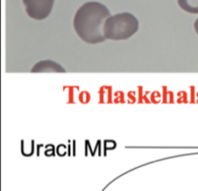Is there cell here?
<instances>
[{"label":"cell","mask_w":198,"mask_h":191,"mask_svg":"<svg viewBox=\"0 0 198 191\" xmlns=\"http://www.w3.org/2000/svg\"><path fill=\"white\" fill-rule=\"evenodd\" d=\"M110 11L100 2H87L75 13L73 27L78 37L89 44H98L106 39L103 28Z\"/></svg>","instance_id":"6da1fadb"},{"label":"cell","mask_w":198,"mask_h":191,"mask_svg":"<svg viewBox=\"0 0 198 191\" xmlns=\"http://www.w3.org/2000/svg\"><path fill=\"white\" fill-rule=\"evenodd\" d=\"M139 29V21L129 12L111 15L104 24L103 33L106 39L124 40L132 37Z\"/></svg>","instance_id":"7a4b0ae2"},{"label":"cell","mask_w":198,"mask_h":191,"mask_svg":"<svg viewBox=\"0 0 198 191\" xmlns=\"http://www.w3.org/2000/svg\"><path fill=\"white\" fill-rule=\"evenodd\" d=\"M23 2L27 15L40 21L50 15L54 0H23Z\"/></svg>","instance_id":"3957f363"},{"label":"cell","mask_w":198,"mask_h":191,"mask_svg":"<svg viewBox=\"0 0 198 191\" xmlns=\"http://www.w3.org/2000/svg\"><path fill=\"white\" fill-rule=\"evenodd\" d=\"M31 72H57L63 73L66 72V70L58 64L56 61L53 60H42L39 61L32 67Z\"/></svg>","instance_id":"277c9868"},{"label":"cell","mask_w":198,"mask_h":191,"mask_svg":"<svg viewBox=\"0 0 198 191\" xmlns=\"http://www.w3.org/2000/svg\"><path fill=\"white\" fill-rule=\"evenodd\" d=\"M180 8L192 14H198V0H177Z\"/></svg>","instance_id":"5b68a950"},{"label":"cell","mask_w":198,"mask_h":191,"mask_svg":"<svg viewBox=\"0 0 198 191\" xmlns=\"http://www.w3.org/2000/svg\"><path fill=\"white\" fill-rule=\"evenodd\" d=\"M194 30H195L197 36H198V19H196V21L194 22Z\"/></svg>","instance_id":"8992f818"}]
</instances>
